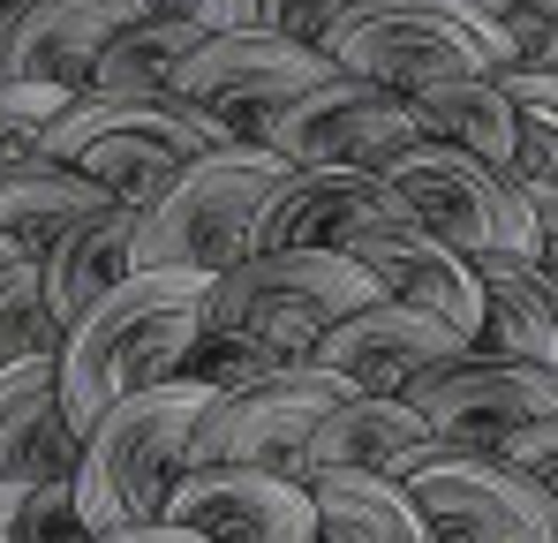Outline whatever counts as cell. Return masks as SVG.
Listing matches in <instances>:
<instances>
[{
  "mask_svg": "<svg viewBox=\"0 0 558 543\" xmlns=\"http://www.w3.org/2000/svg\"><path fill=\"white\" fill-rule=\"evenodd\" d=\"M423 113V136L446 144V152H468L498 174H521V113L498 76H461V84H438L415 98Z\"/></svg>",
  "mask_w": 558,
  "mask_h": 543,
  "instance_id": "24",
  "label": "cell"
},
{
  "mask_svg": "<svg viewBox=\"0 0 558 543\" xmlns=\"http://www.w3.org/2000/svg\"><path fill=\"white\" fill-rule=\"evenodd\" d=\"M15 506H23V491H0V543H15Z\"/></svg>",
  "mask_w": 558,
  "mask_h": 543,
  "instance_id": "37",
  "label": "cell"
},
{
  "mask_svg": "<svg viewBox=\"0 0 558 543\" xmlns=\"http://www.w3.org/2000/svg\"><path fill=\"white\" fill-rule=\"evenodd\" d=\"M211 408V385H159L121 400L113 415H98L84 431L76 460V506L92 521V536H129V529H159L182 475L196 468V423Z\"/></svg>",
  "mask_w": 558,
  "mask_h": 543,
  "instance_id": "2",
  "label": "cell"
},
{
  "mask_svg": "<svg viewBox=\"0 0 558 543\" xmlns=\"http://www.w3.org/2000/svg\"><path fill=\"white\" fill-rule=\"evenodd\" d=\"M136 242H144V212H129V204H113L106 219L92 227H76L69 242H53L38 265H46V294H53V317H61V333H76L84 317H92L98 302H113L144 257H136Z\"/></svg>",
  "mask_w": 558,
  "mask_h": 543,
  "instance_id": "20",
  "label": "cell"
},
{
  "mask_svg": "<svg viewBox=\"0 0 558 543\" xmlns=\"http://www.w3.org/2000/svg\"><path fill=\"white\" fill-rule=\"evenodd\" d=\"M69 106H76V90L0 84V181L46 159V144H53V129L69 121Z\"/></svg>",
  "mask_w": 558,
  "mask_h": 543,
  "instance_id": "27",
  "label": "cell"
},
{
  "mask_svg": "<svg viewBox=\"0 0 558 543\" xmlns=\"http://www.w3.org/2000/svg\"><path fill=\"white\" fill-rule=\"evenodd\" d=\"M23 265V250H15V242H8V234H0V279H8V272Z\"/></svg>",
  "mask_w": 558,
  "mask_h": 543,
  "instance_id": "38",
  "label": "cell"
},
{
  "mask_svg": "<svg viewBox=\"0 0 558 543\" xmlns=\"http://www.w3.org/2000/svg\"><path fill=\"white\" fill-rule=\"evenodd\" d=\"M189 15L204 38H234V31H279V0H167Z\"/></svg>",
  "mask_w": 558,
  "mask_h": 543,
  "instance_id": "32",
  "label": "cell"
},
{
  "mask_svg": "<svg viewBox=\"0 0 558 543\" xmlns=\"http://www.w3.org/2000/svg\"><path fill=\"white\" fill-rule=\"evenodd\" d=\"M498 460H513L521 475H536V483H544V491L558 498V423H536V431H521V438L498 452Z\"/></svg>",
  "mask_w": 558,
  "mask_h": 543,
  "instance_id": "34",
  "label": "cell"
},
{
  "mask_svg": "<svg viewBox=\"0 0 558 543\" xmlns=\"http://www.w3.org/2000/svg\"><path fill=\"white\" fill-rule=\"evenodd\" d=\"M23 8H31V0H0V15H23Z\"/></svg>",
  "mask_w": 558,
  "mask_h": 543,
  "instance_id": "39",
  "label": "cell"
},
{
  "mask_svg": "<svg viewBox=\"0 0 558 543\" xmlns=\"http://www.w3.org/2000/svg\"><path fill=\"white\" fill-rule=\"evenodd\" d=\"M204 310H211V279L204 272H136L113 302H98L92 317L61 340V362H53L69 431L84 438L121 400L182 385L189 355L204 340Z\"/></svg>",
  "mask_w": 558,
  "mask_h": 543,
  "instance_id": "1",
  "label": "cell"
},
{
  "mask_svg": "<svg viewBox=\"0 0 558 543\" xmlns=\"http://www.w3.org/2000/svg\"><path fill=\"white\" fill-rule=\"evenodd\" d=\"M385 189L461 257H536V204H529L521 174H498L468 152L423 144L385 174Z\"/></svg>",
  "mask_w": 558,
  "mask_h": 543,
  "instance_id": "9",
  "label": "cell"
},
{
  "mask_svg": "<svg viewBox=\"0 0 558 543\" xmlns=\"http://www.w3.org/2000/svg\"><path fill=\"white\" fill-rule=\"evenodd\" d=\"M475 355V340L453 333L446 317L430 310H408V302H371L363 317H348L325 348H317V370H332L340 385L371 393V400H408L415 385H430L438 370Z\"/></svg>",
  "mask_w": 558,
  "mask_h": 543,
  "instance_id": "14",
  "label": "cell"
},
{
  "mask_svg": "<svg viewBox=\"0 0 558 543\" xmlns=\"http://www.w3.org/2000/svg\"><path fill=\"white\" fill-rule=\"evenodd\" d=\"M0 46H8V15H0ZM0 84H8V76H0Z\"/></svg>",
  "mask_w": 558,
  "mask_h": 543,
  "instance_id": "40",
  "label": "cell"
},
{
  "mask_svg": "<svg viewBox=\"0 0 558 543\" xmlns=\"http://www.w3.org/2000/svg\"><path fill=\"white\" fill-rule=\"evenodd\" d=\"M167 529H189L196 543H317V506L302 475L272 468H189Z\"/></svg>",
  "mask_w": 558,
  "mask_h": 543,
  "instance_id": "15",
  "label": "cell"
},
{
  "mask_svg": "<svg viewBox=\"0 0 558 543\" xmlns=\"http://www.w3.org/2000/svg\"><path fill=\"white\" fill-rule=\"evenodd\" d=\"M348 8H363V0H279V31L294 46H317L325 53V38L348 23Z\"/></svg>",
  "mask_w": 558,
  "mask_h": 543,
  "instance_id": "33",
  "label": "cell"
},
{
  "mask_svg": "<svg viewBox=\"0 0 558 543\" xmlns=\"http://www.w3.org/2000/svg\"><path fill=\"white\" fill-rule=\"evenodd\" d=\"M430 543H558V498L498 452L446 446L408 475Z\"/></svg>",
  "mask_w": 558,
  "mask_h": 543,
  "instance_id": "10",
  "label": "cell"
},
{
  "mask_svg": "<svg viewBox=\"0 0 558 543\" xmlns=\"http://www.w3.org/2000/svg\"><path fill=\"white\" fill-rule=\"evenodd\" d=\"M325 53H332L340 76L385 84L400 98H423V90L461 84V76L521 69L513 38L483 8H468V0H363L325 38Z\"/></svg>",
  "mask_w": 558,
  "mask_h": 543,
  "instance_id": "4",
  "label": "cell"
},
{
  "mask_svg": "<svg viewBox=\"0 0 558 543\" xmlns=\"http://www.w3.org/2000/svg\"><path fill=\"white\" fill-rule=\"evenodd\" d=\"M408 408L461 452H506L521 431L536 423H558V370H536V362L513 355H475L438 370L430 385L408 393Z\"/></svg>",
  "mask_w": 558,
  "mask_h": 543,
  "instance_id": "12",
  "label": "cell"
},
{
  "mask_svg": "<svg viewBox=\"0 0 558 543\" xmlns=\"http://www.w3.org/2000/svg\"><path fill=\"white\" fill-rule=\"evenodd\" d=\"M483 272V355L558 370V287L536 257H475Z\"/></svg>",
  "mask_w": 558,
  "mask_h": 543,
  "instance_id": "21",
  "label": "cell"
},
{
  "mask_svg": "<svg viewBox=\"0 0 558 543\" xmlns=\"http://www.w3.org/2000/svg\"><path fill=\"white\" fill-rule=\"evenodd\" d=\"M498 84H506L513 113H521V174L558 181V76H544V69H506Z\"/></svg>",
  "mask_w": 558,
  "mask_h": 543,
  "instance_id": "28",
  "label": "cell"
},
{
  "mask_svg": "<svg viewBox=\"0 0 558 543\" xmlns=\"http://www.w3.org/2000/svg\"><path fill=\"white\" fill-rule=\"evenodd\" d=\"M257 144L279 152L294 174H317V167H340V174H392L408 152H423V113L415 98L363 76H332L310 98H294L287 113H272L257 129Z\"/></svg>",
  "mask_w": 558,
  "mask_h": 543,
  "instance_id": "7",
  "label": "cell"
},
{
  "mask_svg": "<svg viewBox=\"0 0 558 543\" xmlns=\"http://www.w3.org/2000/svg\"><path fill=\"white\" fill-rule=\"evenodd\" d=\"M106 212H113V196L98 181H84L76 167H53V159H38V167L0 181V234L23 257H46L53 242H69L76 227H92Z\"/></svg>",
  "mask_w": 558,
  "mask_h": 543,
  "instance_id": "22",
  "label": "cell"
},
{
  "mask_svg": "<svg viewBox=\"0 0 558 543\" xmlns=\"http://www.w3.org/2000/svg\"><path fill=\"white\" fill-rule=\"evenodd\" d=\"M196 46H204V31L189 15L151 8L136 31H121L106 46V61H98V76H92V98H174L182 69L196 61Z\"/></svg>",
  "mask_w": 558,
  "mask_h": 543,
  "instance_id": "25",
  "label": "cell"
},
{
  "mask_svg": "<svg viewBox=\"0 0 558 543\" xmlns=\"http://www.w3.org/2000/svg\"><path fill=\"white\" fill-rule=\"evenodd\" d=\"M521 189H529V204H536V265H544V279L558 287V181L521 174Z\"/></svg>",
  "mask_w": 558,
  "mask_h": 543,
  "instance_id": "35",
  "label": "cell"
},
{
  "mask_svg": "<svg viewBox=\"0 0 558 543\" xmlns=\"http://www.w3.org/2000/svg\"><path fill=\"white\" fill-rule=\"evenodd\" d=\"M446 438L408 408V400H371V393H355V400H340L332 415H325V431H317V446H310V468H355V475H392V483H408L423 460H438ZM302 468V475H310Z\"/></svg>",
  "mask_w": 558,
  "mask_h": 543,
  "instance_id": "19",
  "label": "cell"
},
{
  "mask_svg": "<svg viewBox=\"0 0 558 543\" xmlns=\"http://www.w3.org/2000/svg\"><path fill=\"white\" fill-rule=\"evenodd\" d=\"M227 144H242V136H234L227 121H211L204 106H189V98H92V90H84V98L69 106V121L53 129L46 159H53V167H76V174L98 181L113 204L144 212V204H159L196 159H211V152H227Z\"/></svg>",
  "mask_w": 558,
  "mask_h": 543,
  "instance_id": "3",
  "label": "cell"
},
{
  "mask_svg": "<svg viewBox=\"0 0 558 543\" xmlns=\"http://www.w3.org/2000/svg\"><path fill=\"white\" fill-rule=\"evenodd\" d=\"M151 8H167V0H151Z\"/></svg>",
  "mask_w": 558,
  "mask_h": 543,
  "instance_id": "41",
  "label": "cell"
},
{
  "mask_svg": "<svg viewBox=\"0 0 558 543\" xmlns=\"http://www.w3.org/2000/svg\"><path fill=\"white\" fill-rule=\"evenodd\" d=\"M15 543H98L84 506H76V475L61 483H31L15 506Z\"/></svg>",
  "mask_w": 558,
  "mask_h": 543,
  "instance_id": "30",
  "label": "cell"
},
{
  "mask_svg": "<svg viewBox=\"0 0 558 543\" xmlns=\"http://www.w3.org/2000/svg\"><path fill=\"white\" fill-rule=\"evenodd\" d=\"M144 15H151V0H31L23 15H8L0 76L8 84H53L84 98L106 46L121 31H136Z\"/></svg>",
  "mask_w": 558,
  "mask_h": 543,
  "instance_id": "16",
  "label": "cell"
},
{
  "mask_svg": "<svg viewBox=\"0 0 558 543\" xmlns=\"http://www.w3.org/2000/svg\"><path fill=\"white\" fill-rule=\"evenodd\" d=\"M76 460H84V438L61 415V370L53 362L0 370V491L61 483L76 475Z\"/></svg>",
  "mask_w": 558,
  "mask_h": 543,
  "instance_id": "17",
  "label": "cell"
},
{
  "mask_svg": "<svg viewBox=\"0 0 558 543\" xmlns=\"http://www.w3.org/2000/svg\"><path fill=\"white\" fill-rule=\"evenodd\" d=\"M340 400H355V385H340L317 362H287L272 377H257V385L211 393V408L196 423V468H272V475H302L325 415Z\"/></svg>",
  "mask_w": 558,
  "mask_h": 543,
  "instance_id": "8",
  "label": "cell"
},
{
  "mask_svg": "<svg viewBox=\"0 0 558 543\" xmlns=\"http://www.w3.org/2000/svg\"><path fill=\"white\" fill-rule=\"evenodd\" d=\"M348 257L371 272V287L385 302L430 310V317H446L453 333H468V340L483 348V272H475V257L446 250L392 189H385V204H377L371 219L355 227Z\"/></svg>",
  "mask_w": 558,
  "mask_h": 543,
  "instance_id": "13",
  "label": "cell"
},
{
  "mask_svg": "<svg viewBox=\"0 0 558 543\" xmlns=\"http://www.w3.org/2000/svg\"><path fill=\"white\" fill-rule=\"evenodd\" d=\"M294 174L279 152L265 144H227L211 159H196L159 204H144V242L136 257L144 272H219L250 265L257 257V219L279 196V181Z\"/></svg>",
  "mask_w": 558,
  "mask_h": 543,
  "instance_id": "5",
  "label": "cell"
},
{
  "mask_svg": "<svg viewBox=\"0 0 558 543\" xmlns=\"http://www.w3.org/2000/svg\"><path fill=\"white\" fill-rule=\"evenodd\" d=\"M332 53L317 46H294L287 31H234V38H204L196 61L182 69V90L189 106H204L211 121H227L242 144H257V129L287 113L294 98H310L317 84H332Z\"/></svg>",
  "mask_w": 558,
  "mask_h": 543,
  "instance_id": "11",
  "label": "cell"
},
{
  "mask_svg": "<svg viewBox=\"0 0 558 543\" xmlns=\"http://www.w3.org/2000/svg\"><path fill=\"white\" fill-rule=\"evenodd\" d=\"M272 370H287V355L257 348V340H242V333H211V325H204V340H196V355H189V377L211 385V393L257 385V377H272Z\"/></svg>",
  "mask_w": 558,
  "mask_h": 543,
  "instance_id": "29",
  "label": "cell"
},
{
  "mask_svg": "<svg viewBox=\"0 0 558 543\" xmlns=\"http://www.w3.org/2000/svg\"><path fill=\"white\" fill-rule=\"evenodd\" d=\"M385 204V174H340V167H317V174H287L279 196L257 219V257L279 250H332L348 257L355 227Z\"/></svg>",
  "mask_w": 558,
  "mask_h": 543,
  "instance_id": "18",
  "label": "cell"
},
{
  "mask_svg": "<svg viewBox=\"0 0 558 543\" xmlns=\"http://www.w3.org/2000/svg\"><path fill=\"white\" fill-rule=\"evenodd\" d=\"M61 317H53V294H46V265L23 257V265L0 279V370H23V362H61Z\"/></svg>",
  "mask_w": 558,
  "mask_h": 543,
  "instance_id": "26",
  "label": "cell"
},
{
  "mask_svg": "<svg viewBox=\"0 0 558 543\" xmlns=\"http://www.w3.org/2000/svg\"><path fill=\"white\" fill-rule=\"evenodd\" d=\"M371 302H385L371 287V272L332 250H279V257H250V265L211 279V333H242L257 348H272L287 362H310L348 317H363Z\"/></svg>",
  "mask_w": 558,
  "mask_h": 543,
  "instance_id": "6",
  "label": "cell"
},
{
  "mask_svg": "<svg viewBox=\"0 0 558 543\" xmlns=\"http://www.w3.org/2000/svg\"><path fill=\"white\" fill-rule=\"evenodd\" d=\"M310 506H317V543H430L408 483L392 475H355V468H310Z\"/></svg>",
  "mask_w": 558,
  "mask_h": 543,
  "instance_id": "23",
  "label": "cell"
},
{
  "mask_svg": "<svg viewBox=\"0 0 558 543\" xmlns=\"http://www.w3.org/2000/svg\"><path fill=\"white\" fill-rule=\"evenodd\" d=\"M98 543H196V536H189V529H167V521H159V529H129V536H98Z\"/></svg>",
  "mask_w": 558,
  "mask_h": 543,
  "instance_id": "36",
  "label": "cell"
},
{
  "mask_svg": "<svg viewBox=\"0 0 558 543\" xmlns=\"http://www.w3.org/2000/svg\"><path fill=\"white\" fill-rule=\"evenodd\" d=\"M468 8H483V15L513 38L521 69L558 76V0H468Z\"/></svg>",
  "mask_w": 558,
  "mask_h": 543,
  "instance_id": "31",
  "label": "cell"
}]
</instances>
